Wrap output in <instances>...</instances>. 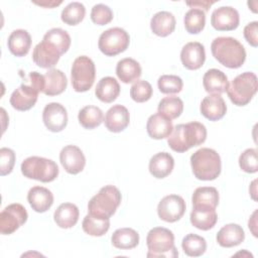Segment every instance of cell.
Wrapping results in <instances>:
<instances>
[{"mask_svg":"<svg viewBox=\"0 0 258 258\" xmlns=\"http://www.w3.org/2000/svg\"><path fill=\"white\" fill-rule=\"evenodd\" d=\"M28 85L31 86L33 89H35L38 93L43 92L44 88V76L37 73V72H31L28 75L27 78Z\"/></svg>","mask_w":258,"mask_h":258,"instance_id":"7dc6e473","label":"cell"},{"mask_svg":"<svg viewBox=\"0 0 258 258\" xmlns=\"http://www.w3.org/2000/svg\"><path fill=\"white\" fill-rule=\"evenodd\" d=\"M79 209L75 204L63 203L57 207L53 214L55 224L62 229H70L74 227L79 220Z\"/></svg>","mask_w":258,"mask_h":258,"instance_id":"83f0119b","label":"cell"},{"mask_svg":"<svg viewBox=\"0 0 258 258\" xmlns=\"http://www.w3.org/2000/svg\"><path fill=\"white\" fill-rule=\"evenodd\" d=\"M59 161L64 170L70 174L80 173L86 165L83 151L76 145L64 146L59 153Z\"/></svg>","mask_w":258,"mask_h":258,"instance_id":"9a60e30c","label":"cell"},{"mask_svg":"<svg viewBox=\"0 0 258 258\" xmlns=\"http://www.w3.org/2000/svg\"><path fill=\"white\" fill-rule=\"evenodd\" d=\"M111 242L118 249H133L139 244V234L131 228L117 229L112 234Z\"/></svg>","mask_w":258,"mask_h":258,"instance_id":"d6a6232c","label":"cell"},{"mask_svg":"<svg viewBox=\"0 0 258 258\" xmlns=\"http://www.w3.org/2000/svg\"><path fill=\"white\" fill-rule=\"evenodd\" d=\"M183 252L189 257L202 256L207 250L206 239L197 234H187L181 242Z\"/></svg>","mask_w":258,"mask_h":258,"instance_id":"8d00e7d4","label":"cell"},{"mask_svg":"<svg viewBox=\"0 0 258 258\" xmlns=\"http://www.w3.org/2000/svg\"><path fill=\"white\" fill-rule=\"evenodd\" d=\"M15 164V153L12 149L2 147L0 149V174L2 176L9 174Z\"/></svg>","mask_w":258,"mask_h":258,"instance_id":"f6af8a7d","label":"cell"},{"mask_svg":"<svg viewBox=\"0 0 258 258\" xmlns=\"http://www.w3.org/2000/svg\"><path fill=\"white\" fill-rule=\"evenodd\" d=\"M96 68L94 61L87 55L78 56L72 66L71 81L73 89L82 93L90 90L95 82Z\"/></svg>","mask_w":258,"mask_h":258,"instance_id":"ba28073f","label":"cell"},{"mask_svg":"<svg viewBox=\"0 0 258 258\" xmlns=\"http://www.w3.org/2000/svg\"><path fill=\"white\" fill-rule=\"evenodd\" d=\"M158 113L164 115L168 119H176L183 111V102L176 96L164 97L160 100L157 107Z\"/></svg>","mask_w":258,"mask_h":258,"instance_id":"d590c367","label":"cell"},{"mask_svg":"<svg viewBox=\"0 0 258 258\" xmlns=\"http://www.w3.org/2000/svg\"><path fill=\"white\" fill-rule=\"evenodd\" d=\"M207 139L206 126L200 122L178 124L173 127L167 143L175 152H185L194 146L203 144Z\"/></svg>","mask_w":258,"mask_h":258,"instance_id":"6da1fadb","label":"cell"},{"mask_svg":"<svg viewBox=\"0 0 258 258\" xmlns=\"http://www.w3.org/2000/svg\"><path fill=\"white\" fill-rule=\"evenodd\" d=\"M26 209L20 204H11L0 213V233L10 235L19 229L27 221Z\"/></svg>","mask_w":258,"mask_h":258,"instance_id":"30bf717a","label":"cell"},{"mask_svg":"<svg viewBox=\"0 0 258 258\" xmlns=\"http://www.w3.org/2000/svg\"><path fill=\"white\" fill-rule=\"evenodd\" d=\"M42 120L45 127L51 132L62 131L68 124L66 108L56 102L47 104L42 112Z\"/></svg>","mask_w":258,"mask_h":258,"instance_id":"5bb4252c","label":"cell"},{"mask_svg":"<svg viewBox=\"0 0 258 258\" xmlns=\"http://www.w3.org/2000/svg\"><path fill=\"white\" fill-rule=\"evenodd\" d=\"M121 192L116 186L105 185L90 200L88 212L98 218L110 219L121 204Z\"/></svg>","mask_w":258,"mask_h":258,"instance_id":"277c9868","label":"cell"},{"mask_svg":"<svg viewBox=\"0 0 258 258\" xmlns=\"http://www.w3.org/2000/svg\"><path fill=\"white\" fill-rule=\"evenodd\" d=\"M22 174L30 179L50 182L58 175V166L51 160L39 156H30L21 163Z\"/></svg>","mask_w":258,"mask_h":258,"instance_id":"52a82bcc","label":"cell"},{"mask_svg":"<svg viewBox=\"0 0 258 258\" xmlns=\"http://www.w3.org/2000/svg\"><path fill=\"white\" fill-rule=\"evenodd\" d=\"M173 129L172 122L170 119L160 113L151 115L146 124V130L148 135L153 139H163L170 135Z\"/></svg>","mask_w":258,"mask_h":258,"instance_id":"ffe728a7","label":"cell"},{"mask_svg":"<svg viewBox=\"0 0 258 258\" xmlns=\"http://www.w3.org/2000/svg\"><path fill=\"white\" fill-rule=\"evenodd\" d=\"M189 219L194 227L203 231H208L215 227L218 221V215L215 209L194 207Z\"/></svg>","mask_w":258,"mask_h":258,"instance_id":"f1b7e54d","label":"cell"},{"mask_svg":"<svg viewBox=\"0 0 258 258\" xmlns=\"http://www.w3.org/2000/svg\"><path fill=\"white\" fill-rule=\"evenodd\" d=\"M153 90L151 85L144 80H137L131 86L130 97L137 103H143L148 101L152 96Z\"/></svg>","mask_w":258,"mask_h":258,"instance_id":"b9f144b4","label":"cell"},{"mask_svg":"<svg viewBox=\"0 0 258 258\" xmlns=\"http://www.w3.org/2000/svg\"><path fill=\"white\" fill-rule=\"evenodd\" d=\"M116 74L121 82L129 84L140 78L142 70L137 60L131 57H125L117 62Z\"/></svg>","mask_w":258,"mask_h":258,"instance_id":"f546056e","label":"cell"},{"mask_svg":"<svg viewBox=\"0 0 258 258\" xmlns=\"http://www.w3.org/2000/svg\"><path fill=\"white\" fill-rule=\"evenodd\" d=\"M213 56L224 67L238 69L246 59V50L243 44L234 37L220 36L211 44Z\"/></svg>","mask_w":258,"mask_h":258,"instance_id":"7a4b0ae2","label":"cell"},{"mask_svg":"<svg viewBox=\"0 0 258 258\" xmlns=\"http://www.w3.org/2000/svg\"><path fill=\"white\" fill-rule=\"evenodd\" d=\"M200 110L205 118L210 121H218L225 116L227 105L221 95L211 94L203 99Z\"/></svg>","mask_w":258,"mask_h":258,"instance_id":"ac0fdd59","label":"cell"},{"mask_svg":"<svg viewBox=\"0 0 258 258\" xmlns=\"http://www.w3.org/2000/svg\"><path fill=\"white\" fill-rule=\"evenodd\" d=\"M256 215H257V211H254V213L252 214V216H251V218L249 219V223H248V227H249V229L251 230V232H252V234L255 236V237H257V231H256V225H257V223H256Z\"/></svg>","mask_w":258,"mask_h":258,"instance_id":"681fc988","label":"cell"},{"mask_svg":"<svg viewBox=\"0 0 258 258\" xmlns=\"http://www.w3.org/2000/svg\"><path fill=\"white\" fill-rule=\"evenodd\" d=\"M146 244L148 247L147 257H165L175 258L178 252L174 246L173 233L162 227H155L151 229L146 237Z\"/></svg>","mask_w":258,"mask_h":258,"instance_id":"5b68a950","label":"cell"},{"mask_svg":"<svg viewBox=\"0 0 258 258\" xmlns=\"http://www.w3.org/2000/svg\"><path fill=\"white\" fill-rule=\"evenodd\" d=\"M240 16L232 6H221L216 8L211 16L212 26L219 31H231L239 26Z\"/></svg>","mask_w":258,"mask_h":258,"instance_id":"7c38bea8","label":"cell"},{"mask_svg":"<svg viewBox=\"0 0 258 258\" xmlns=\"http://www.w3.org/2000/svg\"><path fill=\"white\" fill-rule=\"evenodd\" d=\"M175 24L174 15L168 11H159L155 13L150 20V28L152 32L161 37L171 34L175 28Z\"/></svg>","mask_w":258,"mask_h":258,"instance_id":"d4e9b609","label":"cell"},{"mask_svg":"<svg viewBox=\"0 0 258 258\" xmlns=\"http://www.w3.org/2000/svg\"><path fill=\"white\" fill-rule=\"evenodd\" d=\"M78 119L84 128L94 129L101 125L104 119V115L99 107L89 105L80 110Z\"/></svg>","mask_w":258,"mask_h":258,"instance_id":"836d02e7","label":"cell"},{"mask_svg":"<svg viewBox=\"0 0 258 258\" xmlns=\"http://www.w3.org/2000/svg\"><path fill=\"white\" fill-rule=\"evenodd\" d=\"M174 166L173 157L167 152H158L149 160V172L156 178H164L169 175Z\"/></svg>","mask_w":258,"mask_h":258,"instance_id":"cb8c5ba5","label":"cell"},{"mask_svg":"<svg viewBox=\"0 0 258 258\" xmlns=\"http://www.w3.org/2000/svg\"><path fill=\"white\" fill-rule=\"evenodd\" d=\"M91 19L97 25H106L113 19V12L109 6L99 3L92 8Z\"/></svg>","mask_w":258,"mask_h":258,"instance_id":"ee69618b","label":"cell"},{"mask_svg":"<svg viewBox=\"0 0 258 258\" xmlns=\"http://www.w3.org/2000/svg\"><path fill=\"white\" fill-rule=\"evenodd\" d=\"M183 23L185 30L190 34L200 33L206 24V14L201 8H190L184 15Z\"/></svg>","mask_w":258,"mask_h":258,"instance_id":"74e56055","label":"cell"},{"mask_svg":"<svg viewBox=\"0 0 258 258\" xmlns=\"http://www.w3.org/2000/svg\"><path fill=\"white\" fill-rule=\"evenodd\" d=\"M61 51L51 42L42 39L33 48L32 59L39 68L52 69L58 61Z\"/></svg>","mask_w":258,"mask_h":258,"instance_id":"4fadbf2b","label":"cell"},{"mask_svg":"<svg viewBox=\"0 0 258 258\" xmlns=\"http://www.w3.org/2000/svg\"><path fill=\"white\" fill-rule=\"evenodd\" d=\"M130 36L120 27H113L105 30L99 37L98 46L101 52L107 56L117 55L127 49Z\"/></svg>","mask_w":258,"mask_h":258,"instance_id":"9c48e42d","label":"cell"},{"mask_svg":"<svg viewBox=\"0 0 258 258\" xmlns=\"http://www.w3.org/2000/svg\"><path fill=\"white\" fill-rule=\"evenodd\" d=\"M157 86L162 94H176L182 90V80L174 75H163L158 78Z\"/></svg>","mask_w":258,"mask_h":258,"instance_id":"60d3db41","label":"cell"},{"mask_svg":"<svg viewBox=\"0 0 258 258\" xmlns=\"http://www.w3.org/2000/svg\"><path fill=\"white\" fill-rule=\"evenodd\" d=\"M244 37L253 47L258 45V22L252 21L244 27Z\"/></svg>","mask_w":258,"mask_h":258,"instance_id":"bcb514c9","label":"cell"},{"mask_svg":"<svg viewBox=\"0 0 258 258\" xmlns=\"http://www.w3.org/2000/svg\"><path fill=\"white\" fill-rule=\"evenodd\" d=\"M34 4H37V5H40V6H43V7H48V8H52L54 6H57L59 4H61V1H58V2H55V1H43V2H37V1H33Z\"/></svg>","mask_w":258,"mask_h":258,"instance_id":"f907efd6","label":"cell"},{"mask_svg":"<svg viewBox=\"0 0 258 258\" xmlns=\"http://www.w3.org/2000/svg\"><path fill=\"white\" fill-rule=\"evenodd\" d=\"M190 165L194 175L200 180L216 179L220 175L222 168L219 153L207 147H203L191 154Z\"/></svg>","mask_w":258,"mask_h":258,"instance_id":"3957f363","label":"cell"},{"mask_svg":"<svg viewBox=\"0 0 258 258\" xmlns=\"http://www.w3.org/2000/svg\"><path fill=\"white\" fill-rule=\"evenodd\" d=\"M180 60L187 70L194 71L200 69L206 60L205 46L198 41L187 42L181 48Z\"/></svg>","mask_w":258,"mask_h":258,"instance_id":"2e32d148","label":"cell"},{"mask_svg":"<svg viewBox=\"0 0 258 258\" xmlns=\"http://www.w3.org/2000/svg\"><path fill=\"white\" fill-rule=\"evenodd\" d=\"M82 228L85 233L94 237L105 235L110 228L109 219H102L88 214L82 223Z\"/></svg>","mask_w":258,"mask_h":258,"instance_id":"e575fe53","label":"cell"},{"mask_svg":"<svg viewBox=\"0 0 258 258\" xmlns=\"http://www.w3.org/2000/svg\"><path fill=\"white\" fill-rule=\"evenodd\" d=\"M27 201L33 211L44 213L50 209L53 204L52 192L43 186H33L27 194Z\"/></svg>","mask_w":258,"mask_h":258,"instance_id":"44dd1931","label":"cell"},{"mask_svg":"<svg viewBox=\"0 0 258 258\" xmlns=\"http://www.w3.org/2000/svg\"><path fill=\"white\" fill-rule=\"evenodd\" d=\"M256 182H257V180H254L253 182H252V184H251V186L253 187V191H251L250 194H251V196H252V199L254 200V201H256ZM249 190H251V188H249Z\"/></svg>","mask_w":258,"mask_h":258,"instance_id":"816d5d0a","label":"cell"},{"mask_svg":"<svg viewBox=\"0 0 258 258\" xmlns=\"http://www.w3.org/2000/svg\"><path fill=\"white\" fill-rule=\"evenodd\" d=\"M215 1H194V2H186V5L190 6L191 8H200L203 7L204 11H208L210 6L214 4Z\"/></svg>","mask_w":258,"mask_h":258,"instance_id":"c3c4849f","label":"cell"},{"mask_svg":"<svg viewBox=\"0 0 258 258\" xmlns=\"http://www.w3.org/2000/svg\"><path fill=\"white\" fill-rule=\"evenodd\" d=\"M43 93L47 96H56L61 94L68 86V80L60 70L50 69L44 75Z\"/></svg>","mask_w":258,"mask_h":258,"instance_id":"484cf974","label":"cell"},{"mask_svg":"<svg viewBox=\"0 0 258 258\" xmlns=\"http://www.w3.org/2000/svg\"><path fill=\"white\" fill-rule=\"evenodd\" d=\"M185 208V202L180 196L168 195L159 202L157 214L162 221L174 223L183 216Z\"/></svg>","mask_w":258,"mask_h":258,"instance_id":"8fae6325","label":"cell"},{"mask_svg":"<svg viewBox=\"0 0 258 258\" xmlns=\"http://www.w3.org/2000/svg\"><path fill=\"white\" fill-rule=\"evenodd\" d=\"M130 122V114L126 107L122 105L112 106L105 115L104 123L106 128L114 133L123 131Z\"/></svg>","mask_w":258,"mask_h":258,"instance_id":"d6986e66","label":"cell"},{"mask_svg":"<svg viewBox=\"0 0 258 258\" xmlns=\"http://www.w3.org/2000/svg\"><path fill=\"white\" fill-rule=\"evenodd\" d=\"M257 88L256 75L252 72H245L233 79L226 92L234 105L245 106L252 100Z\"/></svg>","mask_w":258,"mask_h":258,"instance_id":"8992f818","label":"cell"},{"mask_svg":"<svg viewBox=\"0 0 258 258\" xmlns=\"http://www.w3.org/2000/svg\"><path fill=\"white\" fill-rule=\"evenodd\" d=\"M219 192L213 186H201L195 189L191 202L192 207L216 209L219 204Z\"/></svg>","mask_w":258,"mask_h":258,"instance_id":"1f68e13d","label":"cell"},{"mask_svg":"<svg viewBox=\"0 0 258 258\" xmlns=\"http://www.w3.org/2000/svg\"><path fill=\"white\" fill-rule=\"evenodd\" d=\"M203 85L208 93L221 95L227 91L229 82L225 73L218 69H210L203 77Z\"/></svg>","mask_w":258,"mask_h":258,"instance_id":"603a6c76","label":"cell"},{"mask_svg":"<svg viewBox=\"0 0 258 258\" xmlns=\"http://www.w3.org/2000/svg\"><path fill=\"white\" fill-rule=\"evenodd\" d=\"M10 52L15 56H24L31 46V36L24 29L13 30L7 40Z\"/></svg>","mask_w":258,"mask_h":258,"instance_id":"4316f807","label":"cell"},{"mask_svg":"<svg viewBox=\"0 0 258 258\" xmlns=\"http://www.w3.org/2000/svg\"><path fill=\"white\" fill-rule=\"evenodd\" d=\"M120 94V85L113 77L102 78L95 89L96 97L104 103H112Z\"/></svg>","mask_w":258,"mask_h":258,"instance_id":"4dcf8cb0","label":"cell"},{"mask_svg":"<svg viewBox=\"0 0 258 258\" xmlns=\"http://www.w3.org/2000/svg\"><path fill=\"white\" fill-rule=\"evenodd\" d=\"M86 15V8L81 2H71L61 11L60 18L68 25L79 24Z\"/></svg>","mask_w":258,"mask_h":258,"instance_id":"f35d334b","label":"cell"},{"mask_svg":"<svg viewBox=\"0 0 258 258\" xmlns=\"http://www.w3.org/2000/svg\"><path fill=\"white\" fill-rule=\"evenodd\" d=\"M240 168L247 173H255L258 170L257 150L255 148H248L244 150L239 157Z\"/></svg>","mask_w":258,"mask_h":258,"instance_id":"7bdbcfd3","label":"cell"},{"mask_svg":"<svg viewBox=\"0 0 258 258\" xmlns=\"http://www.w3.org/2000/svg\"><path fill=\"white\" fill-rule=\"evenodd\" d=\"M216 239L220 246L231 248L240 245L244 241L245 232L238 224H228L220 229Z\"/></svg>","mask_w":258,"mask_h":258,"instance_id":"7402d4cb","label":"cell"},{"mask_svg":"<svg viewBox=\"0 0 258 258\" xmlns=\"http://www.w3.org/2000/svg\"><path fill=\"white\" fill-rule=\"evenodd\" d=\"M43 39L54 44L63 54L71 46L70 34L61 28H51L43 36Z\"/></svg>","mask_w":258,"mask_h":258,"instance_id":"ab89813d","label":"cell"},{"mask_svg":"<svg viewBox=\"0 0 258 258\" xmlns=\"http://www.w3.org/2000/svg\"><path fill=\"white\" fill-rule=\"evenodd\" d=\"M37 98L38 92L28 84L24 83L13 91L10 96V104L18 111H27L35 105Z\"/></svg>","mask_w":258,"mask_h":258,"instance_id":"e0dca14e","label":"cell"}]
</instances>
